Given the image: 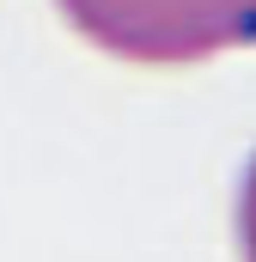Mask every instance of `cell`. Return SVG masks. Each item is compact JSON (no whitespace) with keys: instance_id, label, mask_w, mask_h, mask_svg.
<instances>
[{"instance_id":"6da1fadb","label":"cell","mask_w":256,"mask_h":262,"mask_svg":"<svg viewBox=\"0 0 256 262\" xmlns=\"http://www.w3.org/2000/svg\"><path fill=\"white\" fill-rule=\"evenodd\" d=\"M67 25L140 67H189L256 43V0H55Z\"/></svg>"},{"instance_id":"7a4b0ae2","label":"cell","mask_w":256,"mask_h":262,"mask_svg":"<svg viewBox=\"0 0 256 262\" xmlns=\"http://www.w3.org/2000/svg\"><path fill=\"white\" fill-rule=\"evenodd\" d=\"M232 238H238V262H256V152L238 177V201H232Z\"/></svg>"}]
</instances>
